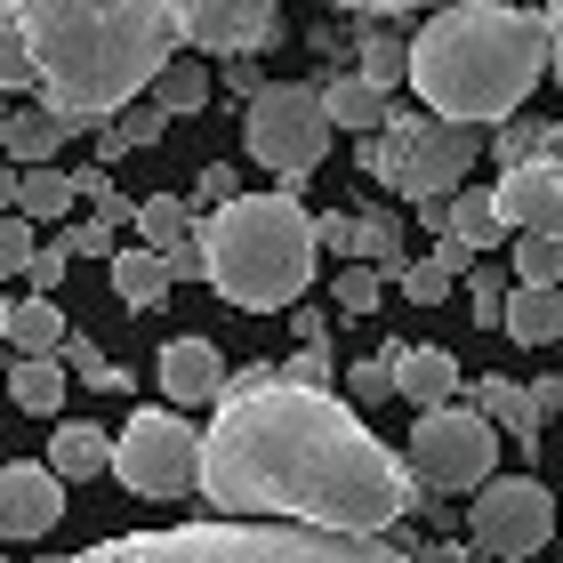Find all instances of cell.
<instances>
[{
    "label": "cell",
    "instance_id": "c3c4849f",
    "mask_svg": "<svg viewBox=\"0 0 563 563\" xmlns=\"http://www.w3.org/2000/svg\"><path fill=\"white\" fill-rule=\"evenodd\" d=\"M169 282H201V242H186V250H169Z\"/></svg>",
    "mask_w": 563,
    "mask_h": 563
},
{
    "label": "cell",
    "instance_id": "f6af8a7d",
    "mask_svg": "<svg viewBox=\"0 0 563 563\" xmlns=\"http://www.w3.org/2000/svg\"><path fill=\"white\" fill-rule=\"evenodd\" d=\"M234 194H242V177H234V162H210V169L194 177V201H210V210H225V201H234Z\"/></svg>",
    "mask_w": 563,
    "mask_h": 563
},
{
    "label": "cell",
    "instance_id": "ab89813d",
    "mask_svg": "<svg viewBox=\"0 0 563 563\" xmlns=\"http://www.w3.org/2000/svg\"><path fill=\"white\" fill-rule=\"evenodd\" d=\"M274 378H282V387H314V395H330V346H298L290 363H274Z\"/></svg>",
    "mask_w": 563,
    "mask_h": 563
},
{
    "label": "cell",
    "instance_id": "6da1fadb",
    "mask_svg": "<svg viewBox=\"0 0 563 563\" xmlns=\"http://www.w3.org/2000/svg\"><path fill=\"white\" fill-rule=\"evenodd\" d=\"M201 427V499L225 507L234 523H306V531H354L387 540L427 499L402 451L354 419V402L282 387L274 363L225 371V395Z\"/></svg>",
    "mask_w": 563,
    "mask_h": 563
},
{
    "label": "cell",
    "instance_id": "f35d334b",
    "mask_svg": "<svg viewBox=\"0 0 563 563\" xmlns=\"http://www.w3.org/2000/svg\"><path fill=\"white\" fill-rule=\"evenodd\" d=\"M24 89H41L33 81V57H24V33L0 16V97H24Z\"/></svg>",
    "mask_w": 563,
    "mask_h": 563
},
{
    "label": "cell",
    "instance_id": "52a82bcc",
    "mask_svg": "<svg viewBox=\"0 0 563 563\" xmlns=\"http://www.w3.org/2000/svg\"><path fill=\"white\" fill-rule=\"evenodd\" d=\"M242 153H250L258 169H274V177L322 169V153H330L322 89H306V81H266L258 97H250V113H242Z\"/></svg>",
    "mask_w": 563,
    "mask_h": 563
},
{
    "label": "cell",
    "instance_id": "3957f363",
    "mask_svg": "<svg viewBox=\"0 0 563 563\" xmlns=\"http://www.w3.org/2000/svg\"><path fill=\"white\" fill-rule=\"evenodd\" d=\"M402 48H411L402 81L427 97L434 121H459V130L507 121L548 81V24L540 9H516V0H451Z\"/></svg>",
    "mask_w": 563,
    "mask_h": 563
},
{
    "label": "cell",
    "instance_id": "f5cc1de1",
    "mask_svg": "<svg viewBox=\"0 0 563 563\" xmlns=\"http://www.w3.org/2000/svg\"><path fill=\"white\" fill-rule=\"evenodd\" d=\"M0 346H9V298H0Z\"/></svg>",
    "mask_w": 563,
    "mask_h": 563
},
{
    "label": "cell",
    "instance_id": "484cf974",
    "mask_svg": "<svg viewBox=\"0 0 563 563\" xmlns=\"http://www.w3.org/2000/svg\"><path fill=\"white\" fill-rule=\"evenodd\" d=\"M9 210L24 218V225H65V210H73V169H16V194H9Z\"/></svg>",
    "mask_w": 563,
    "mask_h": 563
},
{
    "label": "cell",
    "instance_id": "b9f144b4",
    "mask_svg": "<svg viewBox=\"0 0 563 563\" xmlns=\"http://www.w3.org/2000/svg\"><path fill=\"white\" fill-rule=\"evenodd\" d=\"M395 354H402V346H387V354H371V363L346 371V378H354V402H387V395H395Z\"/></svg>",
    "mask_w": 563,
    "mask_h": 563
},
{
    "label": "cell",
    "instance_id": "e575fe53",
    "mask_svg": "<svg viewBox=\"0 0 563 563\" xmlns=\"http://www.w3.org/2000/svg\"><path fill=\"white\" fill-rule=\"evenodd\" d=\"M499 169H516V162H540V153H563V121H523V130H499Z\"/></svg>",
    "mask_w": 563,
    "mask_h": 563
},
{
    "label": "cell",
    "instance_id": "4fadbf2b",
    "mask_svg": "<svg viewBox=\"0 0 563 563\" xmlns=\"http://www.w3.org/2000/svg\"><path fill=\"white\" fill-rule=\"evenodd\" d=\"M65 516V483L41 459H9L0 467V540H48Z\"/></svg>",
    "mask_w": 563,
    "mask_h": 563
},
{
    "label": "cell",
    "instance_id": "ac0fdd59",
    "mask_svg": "<svg viewBox=\"0 0 563 563\" xmlns=\"http://www.w3.org/2000/svg\"><path fill=\"white\" fill-rule=\"evenodd\" d=\"M57 483H89V475H106L113 467V434L97 427V419H65L57 434H48V459H41Z\"/></svg>",
    "mask_w": 563,
    "mask_h": 563
},
{
    "label": "cell",
    "instance_id": "d590c367",
    "mask_svg": "<svg viewBox=\"0 0 563 563\" xmlns=\"http://www.w3.org/2000/svg\"><path fill=\"white\" fill-rule=\"evenodd\" d=\"M162 130H169V113L153 106V97H137V106H121V130H106V162L121 145H162Z\"/></svg>",
    "mask_w": 563,
    "mask_h": 563
},
{
    "label": "cell",
    "instance_id": "681fc988",
    "mask_svg": "<svg viewBox=\"0 0 563 563\" xmlns=\"http://www.w3.org/2000/svg\"><path fill=\"white\" fill-rule=\"evenodd\" d=\"M330 9H354V16H395V9H427V0H330Z\"/></svg>",
    "mask_w": 563,
    "mask_h": 563
},
{
    "label": "cell",
    "instance_id": "44dd1931",
    "mask_svg": "<svg viewBox=\"0 0 563 563\" xmlns=\"http://www.w3.org/2000/svg\"><path fill=\"white\" fill-rule=\"evenodd\" d=\"M387 89H371V81H354V73H339V81H322V121L330 130H387Z\"/></svg>",
    "mask_w": 563,
    "mask_h": 563
},
{
    "label": "cell",
    "instance_id": "bcb514c9",
    "mask_svg": "<svg viewBox=\"0 0 563 563\" xmlns=\"http://www.w3.org/2000/svg\"><path fill=\"white\" fill-rule=\"evenodd\" d=\"M314 250H339V258H346V250H354V218L346 210H322L314 218Z\"/></svg>",
    "mask_w": 563,
    "mask_h": 563
},
{
    "label": "cell",
    "instance_id": "83f0119b",
    "mask_svg": "<svg viewBox=\"0 0 563 563\" xmlns=\"http://www.w3.org/2000/svg\"><path fill=\"white\" fill-rule=\"evenodd\" d=\"M153 106H162L169 121H186V113H201V106H210V65H201V57H169L162 73H153Z\"/></svg>",
    "mask_w": 563,
    "mask_h": 563
},
{
    "label": "cell",
    "instance_id": "5b68a950",
    "mask_svg": "<svg viewBox=\"0 0 563 563\" xmlns=\"http://www.w3.org/2000/svg\"><path fill=\"white\" fill-rule=\"evenodd\" d=\"M65 563H419L387 540H354V531H306V523H169V531H121Z\"/></svg>",
    "mask_w": 563,
    "mask_h": 563
},
{
    "label": "cell",
    "instance_id": "7a4b0ae2",
    "mask_svg": "<svg viewBox=\"0 0 563 563\" xmlns=\"http://www.w3.org/2000/svg\"><path fill=\"white\" fill-rule=\"evenodd\" d=\"M0 16L24 33L41 113H57L65 137L137 106L153 73L177 57L169 0H0Z\"/></svg>",
    "mask_w": 563,
    "mask_h": 563
},
{
    "label": "cell",
    "instance_id": "603a6c76",
    "mask_svg": "<svg viewBox=\"0 0 563 563\" xmlns=\"http://www.w3.org/2000/svg\"><path fill=\"white\" fill-rule=\"evenodd\" d=\"M499 330H507L516 346H555V339H563V290H507Z\"/></svg>",
    "mask_w": 563,
    "mask_h": 563
},
{
    "label": "cell",
    "instance_id": "836d02e7",
    "mask_svg": "<svg viewBox=\"0 0 563 563\" xmlns=\"http://www.w3.org/2000/svg\"><path fill=\"white\" fill-rule=\"evenodd\" d=\"M516 290H563V242H540V234L516 242Z\"/></svg>",
    "mask_w": 563,
    "mask_h": 563
},
{
    "label": "cell",
    "instance_id": "e0dca14e",
    "mask_svg": "<svg viewBox=\"0 0 563 563\" xmlns=\"http://www.w3.org/2000/svg\"><path fill=\"white\" fill-rule=\"evenodd\" d=\"M475 411L492 419L516 451L540 443V419H548V411H540V395H531V378H475Z\"/></svg>",
    "mask_w": 563,
    "mask_h": 563
},
{
    "label": "cell",
    "instance_id": "f1b7e54d",
    "mask_svg": "<svg viewBox=\"0 0 563 563\" xmlns=\"http://www.w3.org/2000/svg\"><path fill=\"white\" fill-rule=\"evenodd\" d=\"M194 242V210L177 194H153L137 201V250H153V258H169V250H186Z\"/></svg>",
    "mask_w": 563,
    "mask_h": 563
},
{
    "label": "cell",
    "instance_id": "ffe728a7",
    "mask_svg": "<svg viewBox=\"0 0 563 563\" xmlns=\"http://www.w3.org/2000/svg\"><path fill=\"white\" fill-rule=\"evenodd\" d=\"M106 266H113V298L130 306V314H153V306L169 298V266L153 258V250H137V242H121V250H113Z\"/></svg>",
    "mask_w": 563,
    "mask_h": 563
},
{
    "label": "cell",
    "instance_id": "9c48e42d",
    "mask_svg": "<svg viewBox=\"0 0 563 563\" xmlns=\"http://www.w3.org/2000/svg\"><path fill=\"white\" fill-rule=\"evenodd\" d=\"M467 540L483 563H523L555 540V492L540 475H492L467 507Z\"/></svg>",
    "mask_w": 563,
    "mask_h": 563
},
{
    "label": "cell",
    "instance_id": "74e56055",
    "mask_svg": "<svg viewBox=\"0 0 563 563\" xmlns=\"http://www.w3.org/2000/svg\"><path fill=\"white\" fill-rule=\"evenodd\" d=\"M507 290H516V282H507L499 266H475V274H467V306H475V322H483V330H499Z\"/></svg>",
    "mask_w": 563,
    "mask_h": 563
},
{
    "label": "cell",
    "instance_id": "2e32d148",
    "mask_svg": "<svg viewBox=\"0 0 563 563\" xmlns=\"http://www.w3.org/2000/svg\"><path fill=\"white\" fill-rule=\"evenodd\" d=\"M459 378H467V371L451 363V346H402V354H395V395L419 402V411L459 402Z\"/></svg>",
    "mask_w": 563,
    "mask_h": 563
},
{
    "label": "cell",
    "instance_id": "8fae6325",
    "mask_svg": "<svg viewBox=\"0 0 563 563\" xmlns=\"http://www.w3.org/2000/svg\"><path fill=\"white\" fill-rule=\"evenodd\" d=\"M169 9H177V41L201 57H242V48H266L282 33L274 0H169Z\"/></svg>",
    "mask_w": 563,
    "mask_h": 563
},
{
    "label": "cell",
    "instance_id": "4316f807",
    "mask_svg": "<svg viewBox=\"0 0 563 563\" xmlns=\"http://www.w3.org/2000/svg\"><path fill=\"white\" fill-rule=\"evenodd\" d=\"M9 346H16V363L57 354V346H65V306H57V298H16V306H9Z\"/></svg>",
    "mask_w": 563,
    "mask_h": 563
},
{
    "label": "cell",
    "instance_id": "d4e9b609",
    "mask_svg": "<svg viewBox=\"0 0 563 563\" xmlns=\"http://www.w3.org/2000/svg\"><path fill=\"white\" fill-rule=\"evenodd\" d=\"M65 387H73V378H65L57 354H33V363L9 371V402H16L24 419H57L65 411Z\"/></svg>",
    "mask_w": 563,
    "mask_h": 563
},
{
    "label": "cell",
    "instance_id": "d6986e66",
    "mask_svg": "<svg viewBox=\"0 0 563 563\" xmlns=\"http://www.w3.org/2000/svg\"><path fill=\"white\" fill-rule=\"evenodd\" d=\"M57 145H65V121L41 113V106H24V113L0 121V162H9V169H48Z\"/></svg>",
    "mask_w": 563,
    "mask_h": 563
},
{
    "label": "cell",
    "instance_id": "ee69618b",
    "mask_svg": "<svg viewBox=\"0 0 563 563\" xmlns=\"http://www.w3.org/2000/svg\"><path fill=\"white\" fill-rule=\"evenodd\" d=\"M65 266H73V250L65 242H33V266H24V282H33V298H48L65 282Z\"/></svg>",
    "mask_w": 563,
    "mask_h": 563
},
{
    "label": "cell",
    "instance_id": "8d00e7d4",
    "mask_svg": "<svg viewBox=\"0 0 563 563\" xmlns=\"http://www.w3.org/2000/svg\"><path fill=\"white\" fill-rule=\"evenodd\" d=\"M402 73H411V48H402V41H363V65H354V81H371V89H395Z\"/></svg>",
    "mask_w": 563,
    "mask_h": 563
},
{
    "label": "cell",
    "instance_id": "f907efd6",
    "mask_svg": "<svg viewBox=\"0 0 563 563\" xmlns=\"http://www.w3.org/2000/svg\"><path fill=\"white\" fill-rule=\"evenodd\" d=\"M427 563H483L475 548H443V555H427Z\"/></svg>",
    "mask_w": 563,
    "mask_h": 563
},
{
    "label": "cell",
    "instance_id": "7dc6e473",
    "mask_svg": "<svg viewBox=\"0 0 563 563\" xmlns=\"http://www.w3.org/2000/svg\"><path fill=\"white\" fill-rule=\"evenodd\" d=\"M540 24H548V73L563 81V0H548V9H540Z\"/></svg>",
    "mask_w": 563,
    "mask_h": 563
},
{
    "label": "cell",
    "instance_id": "277c9868",
    "mask_svg": "<svg viewBox=\"0 0 563 563\" xmlns=\"http://www.w3.org/2000/svg\"><path fill=\"white\" fill-rule=\"evenodd\" d=\"M194 242H201V282L242 314H282L314 282V218L290 186L234 194L225 210L194 225Z\"/></svg>",
    "mask_w": 563,
    "mask_h": 563
},
{
    "label": "cell",
    "instance_id": "db71d44e",
    "mask_svg": "<svg viewBox=\"0 0 563 563\" xmlns=\"http://www.w3.org/2000/svg\"><path fill=\"white\" fill-rule=\"evenodd\" d=\"M0 121H9V113H0Z\"/></svg>",
    "mask_w": 563,
    "mask_h": 563
},
{
    "label": "cell",
    "instance_id": "816d5d0a",
    "mask_svg": "<svg viewBox=\"0 0 563 563\" xmlns=\"http://www.w3.org/2000/svg\"><path fill=\"white\" fill-rule=\"evenodd\" d=\"M9 194H16V169H9V162H0V210H9Z\"/></svg>",
    "mask_w": 563,
    "mask_h": 563
},
{
    "label": "cell",
    "instance_id": "ba28073f",
    "mask_svg": "<svg viewBox=\"0 0 563 563\" xmlns=\"http://www.w3.org/2000/svg\"><path fill=\"white\" fill-rule=\"evenodd\" d=\"M145 499H186L201 483V434L186 411H130V427L113 434V467Z\"/></svg>",
    "mask_w": 563,
    "mask_h": 563
},
{
    "label": "cell",
    "instance_id": "7c38bea8",
    "mask_svg": "<svg viewBox=\"0 0 563 563\" xmlns=\"http://www.w3.org/2000/svg\"><path fill=\"white\" fill-rule=\"evenodd\" d=\"M492 210L507 234H540V242H563V153H540V162H516L499 169L492 186Z\"/></svg>",
    "mask_w": 563,
    "mask_h": 563
},
{
    "label": "cell",
    "instance_id": "1f68e13d",
    "mask_svg": "<svg viewBox=\"0 0 563 563\" xmlns=\"http://www.w3.org/2000/svg\"><path fill=\"white\" fill-rule=\"evenodd\" d=\"M411 121H419V113H387V130H371V137H363V177L395 186V169H402V145H411Z\"/></svg>",
    "mask_w": 563,
    "mask_h": 563
},
{
    "label": "cell",
    "instance_id": "7bdbcfd3",
    "mask_svg": "<svg viewBox=\"0 0 563 563\" xmlns=\"http://www.w3.org/2000/svg\"><path fill=\"white\" fill-rule=\"evenodd\" d=\"M57 242L73 250V258H113V250H121V234H113V225H97V218H81V225H57Z\"/></svg>",
    "mask_w": 563,
    "mask_h": 563
},
{
    "label": "cell",
    "instance_id": "7402d4cb",
    "mask_svg": "<svg viewBox=\"0 0 563 563\" xmlns=\"http://www.w3.org/2000/svg\"><path fill=\"white\" fill-rule=\"evenodd\" d=\"M346 266H378L387 282H402V266H411V250H402V218L395 210H363V218H354Z\"/></svg>",
    "mask_w": 563,
    "mask_h": 563
},
{
    "label": "cell",
    "instance_id": "5bb4252c",
    "mask_svg": "<svg viewBox=\"0 0 563 563\" xmlns=\"http://www.w3.org/2000/svg\"><path fill=\"white\" fill-rule=\"evenodd\" d=\"M419 218H427V234L434 242H459V250H507V225H499V210H492V186H459V194H443V201H419Z\"/></svg>",
    "mask_w": 563,
    "mask_h": 563
},
{
    "label": "cell",
    "instance_id": "60d3db41",
    "mask_svg": "<svg viewBox=\"0 0 563 563\" xmlns=\"http://www.w3.org/2000/svg\"><path fill=\"white\" fill-rule=\"evenodd\" d=\"M24 266H33V225L16 210H0V282H16Z\"/></svg>",
    "mask_w": 563,
    "mask_h": 563
},
{
    "label": "cell",
    "instance_id": "f546056e",
    "mask_svg": "<svg viewBox=\"0 0 563 563\" xmlns=\"http://www.w3.org/2000/svg\"><path fill=\"white\" fill-rule=\"evenodd\" d=\"M57 363H65V371H81V387H97V395H121V387H130V371H121V363H106L89 330H65Z\"/></svg>",
    "mask_w": 563,
    "mask_h": 563
},
{
    "label": "cell",
    "instance_id": "4dcf8cb0",
    "mask_svg": "<svg viewBox=\"0 0 563 563\" xmlns=\"http://www.w3.org/2000/svg\"><path fill=\"white\" fill-rule=\"evenodd\" d=\"M330 306H339V314H354V322H371L378 306H387V274H378V266H339V282H330Z\"/></svg>",
    "mask_w": 563,
    "mask_h": 563
},
{
    "label": "cell",
    "instance_id": "9a60e30c",
    "mask_svg": "<svg viewBox=\"0 0 563 563\" xmlns=\"http://www.w3.org/2000/svg\"><path fill=\"white\" fill-rule=\"evenodd\" d=\"M153 378H162V395L186 411V402H218L225 395V354L210 339H169L153 354Z\"/></svg>",
    "mask_w": 563,
    "mask_h": 563
},
{
    "label": "cell",
    "instance_id": "cb8c5ba5",
    "mask_svg": "<svg viewBox=\"0 0 563 563\" xmlns=\"http://www.w3.org/2000/svg\"><path fill=\"white\" fill-rule=\"evenodd\" d=\"M475 266H483L475 250L443 242L434 258H411V266H402V298H411V306H443V298H451V282H467Z\"/></svg>",
    "mask_w": 563,
    "mask_h": 563
},
{
    "label": "cell",
    "instance_id": "d6a6232c",
    "mask_svg": "<svg viewBox=\"0 0 563 563\" xmlns=\"http://www.w3.org/2000/svg\"><path fill=\"white\" fill-rule=\"evenodd\" d=\"M73 201H89V210H97V225H113V234H121V225H137L130 194H121L106 169H73Z\"/></svg>",
    "mask_w": 563,
    "mask_h": 563
},
{
    "label": "cell",
    "instance_id": "30bf717a",
    "mask_svg": "<svg viewBox=\"0 0 563 563\" xmlns=\"http://www.w3.org/2000/svg\"><path fill=\"white\" fill-rule=\"evenodd\" d=\"M483 162V130H459V121H434L419 113L411 121V145H402V169H395V186L402 201H443L467 186V169Z\"/></svg>",
    "mask_w": 563,
    "mask_h": 563
},
{
    "label": "cell",
    "instance_id": "8992f818",
    "mask_svg": "<svg viewBox=\"0 0 563 563\" xmlns=\"http://www.w3.org/2000/svg\"><path fill=\"white\" fill-rule=\"evenodd\" d=\"M419 492H483L499 475V427L475 411V402H443V411H419L411 451H402Z\"/></svg>",
    "mask_w": 563,
    "mask_h": 563
}]
</instances>
